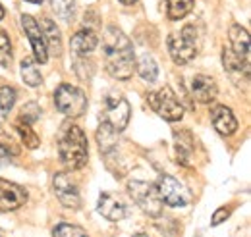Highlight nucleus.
Segmentation results:
<instances>
[{"label":"nucleus","mask_w":251,"mask_h":237,"mask_svg":"<svg viewBox=\"0 0 251 237\" xmlns=\"http://www.w3.org/2000/svg\"><path fill=\"white\" fill-rule=\"evenodd\" d=\"M189 91H191V96L197 100V102H203V104H209L217 98L219 95V85L217 81L211 77V75H195L191 79V85H189Z\"/></svg>","instance_id":"nucleus-12"},{"label":"nucleus","mask_w":251,"mask_h":237,"mask_svg":"<svg viewBox=\"0 0 251 237\" xmlns=\"http://www.w3.org/2000/svg\"><path fill=\"white\" fill-rule=\"evenodd\" d=\"M228 216H230V210H226V208H219V210L215 212L213 220H211V226H219V224H222Z\"/></svg>","instance_id":"nucleus-28"},{"label":"nucleus","mask_w":251,"mask_h":237,"mask_svg":"<svg viewBox=\"0 0 251 237\" xmlns=\"http://www.w3.org/2000/svg\"><path fill=\"white\" fill-rule=\"evenodd\" d=\"M54 193H56V199L60 201L62 207L72 208V210H77L81 207L79 189L68 172H60L54 176Z\"/></svg>","instance_id":"nucleus-9"},{"label":"nucleus","mask_w":251,"mask_h":237,"mask_svg":"<svg viewBox=\"0 0 251 237\" xmlns=\"http://www.w3.org/2000/svg\"><path fill=\"white\" fill-rule=\"evenodd\" d=\"M72 52L77 56H87L99 47V37L93 29H79L70 41Z\"/></svg>","instance_id":"nucleus-16"},{"label":"nucleus","mask_w":251,"mask_h":237,"mask_svg":"<svg viewBox=\"0 0 251 237\" xmlns=\"http://www.w3.org/2000/svg\"><path fill=\"white\" fill-rule=\"evenodd\" d=\"M174 152H176V160L184 166H189L191 156H193V139L189 131H180L174 133Z\"/></svg>","instance_id":"nucleus-18"},{"label":"nucleus","mask_w":251,"mask_h":237,"mask_svg":"<svg viewBox=\"0 0 251 237\" xmlns=\"http://www.w3.org/2000/svg\"><path fill=\"white\" fill-rule=\"evenodd\" d=\"M12 158H10V152H8V148L0 147V164L2 162H10Z\"/></svg>","instance_id":"nucleus-29"},{"label":"nucleus","mask_w":251,"mask_h":237,"mask_svg":"<svg viewBox=\"0 0 251 237\" xmlns=\"http://www.w3.org/2000/svg\"><path fill=\"white\" fill-rule=\"evenodd\" d=\"M27 2H31V4H41L43 0H27Z\"/></svg>","instance_id":"nucleus-32"},{"label":"nucleus","mask_w":251,"mask_h":237,"mask_svg":"<svg viewBox=\"0 0 251 237\" xmlns=\"http://www.w3.org/2000/svg\"><path fill=\"white\" fill-rule=\"evenodd\" d=\"M22 79L29 87H39L43 83V75L39 71L37 60L31 58V56H25V58L22 60Z\"/></svg>","instance_id":"nucleus-19"},{"label":"nucleus","mask_w":251,"mask_h":237,"mask_svg":"<svg viewBox=\"0 0 251 237\" xmlns=\"http://www.w3.org/2000/svg\"><path fill=\"white\" fill-rule=\"evenodd\" d=\"M58 152H60L62 164L68 170H81L87 164L89 145H87V137L79 125L70 123L64 129L62 137L58 141Z\"/></svg>","instance_id":"nucleus-2"},{"label":"nucleus","mask_w":251,"mask_h":237,"mask_svg":"<svg viewBox=\"0 0 251 237\" xmlns=\"http://www.w3.org/2000/svg\"><path fill=\"white\" fill-rule=\"evenodd\" d=\"M120 2H122V4H124V6H131V4H135V2H137V0H120Z\"/></svg>","instance_id":"nucleus-30"},{"label":"nucleus","mask_w":251,"mask_h":237,"mask_svg":"<svg viewBox=\"0 0 251 237\" xmlns=\"http://www.w3.org/2000/svg\"><path fill=\"white\" fill-rule=\"evenodd\" d=\"M50 6L64 22H72L75 16V0H50Z\"/></svg>","instance_id":"nucleus-23"},{"label":"nucleus","mask_w":251,"mask_h":237,"mask_svg":"<svg viewBox=\"0 0 251 237\" xmlns=\"http://www.w3.org/2000/svg\"><path fill=\"white\" fill-rule=\"evenodd\" d=\"M211 119H213L215 129L219 131L222 137H230L238 129V119H236L234 112L228 106H222V104L213 106L211 108Z\"/></svg>","instance_id":"nucleus-14"},{"label":"nucleus","mask_w":251,"mask_h":237,"mask_svg":"<svg viewBox=\"0 0 251 237\" xmlns=\"http://www.w3.org/2000/svg\"><path fill=\"white\" fill-rule=\"evenodd\" d=\"M22 27L25 31L27 39H29V45H31L33 50V58L37 60V64H45L49 60V50H47V43H45V35L41 25L35 22V18L29 14H24L22 16Z\"/></svg>","instance_id":"nucleus-10"},{"label":"nucleus","mask_w":251,"mask_h":237,"mask_svg":"<svg viewBox=\"0 0 251 237\" xmlns=\"http://www.w3.org/2000/svg\"><path fill=\"white\" fill-rule=\"evenodd\" d=\"M16 131H18L22 143L27 148H37L41 145V139H39V135L35 133L33 125L27 123V121H24L22 118H18V121H16Z\"/></svg>","instance_id":"nucleus-22"},{"label":"nucleus","mask_w":251,"mask_h":237,"mask_svg":"<svg viewBox=\"0 0 251 237\" xmlns=\"http://www.w3.org/2000/svg\"><path fill=\"white\" fill-rule=\"evenodd\" d=\"M12 43L10 37L4 29H0V66L2 68H10L12 66Z\"/></svg>","instance_id":"nucleus-25"},{"label":"nucleus","mask_w":251,"mask_h":237,"mask_svg":"<svg viewBox=\"0 0 251 237\" xmlns=\"http://www.w3.org/2000/svg\"><path fill=\"white\" fill-rule=\"evenodd\" d=\"M135 70H137V73H139V77H141L143 81H147V83H155V81H157L158 66H157V62H155L153 56L143 54L141 58L137 60Z\"/></svg>","instance_id":"nucleus-20"},{"label":"nucleus","mask_w":251,"mask_h":237,"mask_svg":"<svg viewBox=\"0 0 251 237\" xmlns=\"http://www.w3.org/2000/svg\"><path fill=\"white\" fill-rule=\"evenodd\" d=\"M127 193L133 199V203L145 214H149L153 218L162 214V201H160L157 187L153 183H147L141 179H131L127 183Z\"/></svg>","instance_id":"nucleus-5"},{"label":"nucleus","mask_w":251,"mask_h":237,"mask_svg":"<svg viewBox=\"0 0 251 237\" xmlns=\"http://www.w3.org/2000/svg\"><path fill=\"white\" fill-rule=\"evenodd\" d=\"M129 116H131L129 102L126 100L122 95H118V93L112 91V93H108L104 96L102 119H104V123L112 131H116V133L124 131L126 127H127V123H129Z\"/></svg>","instance_id":"nucleus-6"},{"label":"nucleus","mask_w":251,"mask_h":237,"mask_svg":"<svg viewBox=\"0 0 251 237\" xmlns=\"http://www.w3.org/2000/svg\"><path fill=\"white\" fill-rule=\"evenodd\" d=\"M41 116V110H39V104L37 102H27L25 106H24V110H22V116L20 118L24 119V121H27V123H35L37 119Z\"/></svg>","instance_id":"nucleus-27"},{"label":"nucleus","mask_w":251,"mask_h":237,"mask_svg":"<svg viewBox=\"0 0 251 237\" xmlns=\"http://www.w3.org/2000/svg\"><path fill=\"white\" fill-rule=\"evenodd\" d=\"M147 102L151 110L166 121H180L184 118V106L170 87H162V89L149 93Z\"/></svg>","instance_id":"nucleus-4"},{"label":"nucleus","mask_w":251,"mask_h":237,"mask_svg":"<svg viewBox=\"0 0 251 237\" xmlns=\"http://www.w3.org/2000/svg\"><path fill=\"white\" fill-rule=\"evenodd\" d=\"M16 98H18V93L14 87H0V116L2 118L10 114V110L16 104Z\"/></svg>","instance_id":"nucleus-24"},{"label":"nucleus","mask_w":251,"mask_h":237,"mask_svg":"<svg viewBox=\"0 0 251 237\" xmlns=\"http://www.w3.org/2000/svg\"><path fill=\"white\" fill-rule=\"evenodd\" d=\"M102 54L106 71L118 79L127 81L135 70V54L133 45L126 37V33L116 25H108L102 35Z\"/></svg>","instance_id":"nucleus-1"},{"label":"nucleus","mask_w":251,"mask_h":237,"mask_svg":"<svg viewBox=\"0 0 251 237\" xmlns=\"http://www.w3.org/2000/svg\"><path fill=\"white\" fill-rule=\"evenodd\" d=\"M158 191V197L162 201V205H168V207H188L191 203V193L189 189L180 181V179L172 178L168 174H160L155 183Z\"/></svg>","instance_id":"nucleus-8"},{"label":"nucleus","mask_w":251,"mask_h":237,"mask_svg":"<svg viewBox=\"0 0 251 237\" xmlns=\"http://www.w3.org/2000/svg\"><path fill=\"white\" fill-rule=\"evenodd\" d=\"M228 41H230V50L242 58L244 62H250V33L242 25H232L228 31Z\"/></svg>","instance_id":"nucleus-15"},{"label":"nucleus","mask_w":251,"mask_h":237,"mask_svg":"<svg viewBox=\"0 0 251 237\" xmlns=\"http://www.w3.org/2000/svg\"><path fill=\"white\" fill-rule=\"evenodd\" d=\"M193 10V0H166V16L172 22L186 18Z\"/></svg>","instance_id":"nucleus-21"},{"label":"nucleus","mask_w":251,"mask_h":237,"mask_svg":"<svg viewBox=\"0 0 251 237\" xmlns=\"http://www.w3.org/2000/svg\"><path fill=\"white\" fill-rule=\"evenodd\" d=\"M54 104L68 118H79L87 110V96L85 93L74 85L64 83L54 91Z\"/></svg>","instance_id":"nucleus-7"},{"label":"nucleus","mask_w":251,"mask_h":237,"mask_svg":"<svg viewBox=\"0 0 251 237\" xmlns=\"http://www.w3.org/2000/svg\"><path fill=\"white\" fill-rule=\"evenodd\" d=\"M97 208H99V212H100L106 220H110V222H118V220H122L126 216V203L122 201L120 195H116V193H112V191L100 193Z\"/></svg>","instance_id":"nucleus-13"},{"label":"nucleus","mask_w":251,"mask_h":237,"mask_svg":"<svg viewBox=\"0 0 251 237\" xmlns=\"http://www.w3.org/2000/svg\"><path fill=\"white\" fill-rule=\"evenodd\" d=\"M41 29L45 35V43H47V50L52 52L54 56L62 54V35L60 29L56 27V24L52 20H43L41 22Z\"/></svg>","instance_id":"nucleus-17"},{"label":"nucleus","mask_w":251,"mask_h":237,"mask_svg":"<svg viewBox=\"0 0 251 237\" xmlns=\"http://www.w3.org/2000/svg\"><path fill=\"white\" fill-rule=\"evenodd\" d=\"M27 201V191L22 185L0 179V212H10L24 207Z\"/></svg>","instance_id":"nucleus-11"},{"label":"nucleus","mask_w":251,"mask_h":237,"mask_svg":"<svg viewBox=\"0 0 251 237\" xmlns=\"http://www.w3.org/2000/svg\"><path fill=\"white\" fill-rule=\"evenodd\" d=\"M2 18H4V6L0 4V20H2Z\"/></svg>","instance_id":"nucleus-31"},{"label":"nucleus","mask_w":251,"mask_h":237,"mask_svg":"<svg viewBox=\"0 0 251 237\" xmlns=\"http://www.w3.org/2000/svg\"><path fill=\"white\" fill-rule=\"evenodd\" d=\"M133 237H147V236H145V234H135Z\"/></svg>","instance_id":"nucleus-33"},{"label":"nucleus","mask_w":251,"mask_h":237,"mask_svg":"<svg viewBox=\"0 0 251 237\" xmlns=\"http://www.w3.org/2000/svg\"><path fill=\"white\" fill-rule=\"evenodd\" d=\"M54 237H89L81 228L77 226H72V224H58L52 232Z\"/></svg>","instance_id":"nucleus-26"},{"label":"nucleus","mask_w":251,"mask_h":237,"mask_svg":"<svg viewBox=\"0 0 251 237\" xmlns=\"http://www.w3.org/2000/svg\"><path fill=\"white\" fill-rule=\"evenodd\" d=\"M168 52L178 66H184L197 56V29L186 25L184 29L168 35Z\"/></svg>","instance_id":"nucleus-3"}]
</instances>
